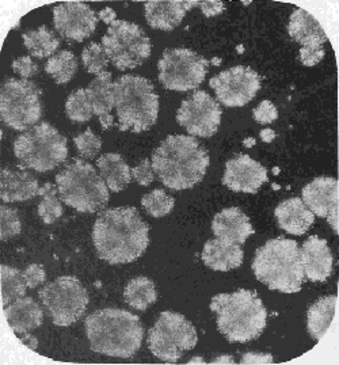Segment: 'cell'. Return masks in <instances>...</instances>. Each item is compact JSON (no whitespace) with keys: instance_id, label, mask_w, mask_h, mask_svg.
<instances>
[{"instance_id":"36","label":"cell","mask_w":339,"mask_h":365,"mask_svg":"<svg viewBox=\"0 0 339 365\" xmlns=\"http://www.w3.org/2000/svg\"><path fill=\"white\" fill-rule=\"evenodd\" d=\"M174 198L170 197L166 192L162 189H155L151 193L142 197V208L147 211L148 215L152 217H163L169 215L174 208Z\"/></svg>"},{"instance_id":"25","label":"cell","mask_w":339,"mask_h":365,"mask_svg":"<svg viewBox=\"0 0 339 365\" xmlns=\"http://www.w3.org/2000/svg\"><path fill=\"white\" fill-rule=\"evenodd\" d=\"M276 217L283 231L292 235H304L315 220V215L297 197L283 201L276 208Z\"/></svg>"},{"instance_id":"29","label":"cell","mask_w":339,"mask_h":365,"mask_svg":"<svg viewBox=\"0 0 339 365\" xmlns=\"http://www.w3.org/2000/svg\"><path fill=\"white\" fill-rule=\"evenodd\" d=\"M337 307V296H325L319 299L315 304H312L311 309L307 314V327L311 334V337L316 341H320L335 315Z\"/></svg>"},{"instance_id":"5","label":"cell","mask_w":339,"mask_h":365,"mask_svg":"<svg viewBox=\"0 0 339 365\" xmlns=\"http://www.w3.org/2000/svg\"><path fill=\"white\" fill-rule=\"evenodd\" d=\"M253 270L255 277L271 291L283 294L300 292L304 281V269L296 240H268L256 250Z\"/></svg>"},{"instance_id":"1","label":"cell","mask_w":339,"mask_h":365,"mask_svg":"<svg viewBox=\"0 0 339 365\" xmlns=\"http://www.w3.org/2000/svg\"><path fill=\"white\" fill-rule=\"evenodd\" d=\"M93 240L100 259L112 265L129 264L147 250L150 227L136 208H112L99 215Z\"/></svg>"},{"instance_id":"31","label":"cell","mask_w":339,"mask_h":365,"mask_svg":"<svg viewBox=\"0 0 339 365\" xmlns=\"http://www.w3.org/2000/svg\"><path fill=\"white\" fill-rule=\"evenodd\" d=\"M24 43L28 52L38 58L53 55L60 46L58 38L53 34V31H51L46 26H40L36 30H30L25 33Z\"/></svg>"},{"instance_id":"35","label":"cell","mask_w":339,"mask_h":365,"mask_svg":"<svg viewBox=\"0 0 339 365\" xmlns=\"http://www.w3.org/2000/svg\"><path fill=\"white\" fill-rule=\"evenodd\" d=\"M66 112L75 123H87L91 120L94 110L85 88L72 93L66 103Z\"/></svg>"},{"instance_id":"6","label":"cell","mask_w":339,"mask_h":365,"mask_svg":"<svg viewBox=\"0 0 339 365\" xmlns=\"http://www.w3.org/2000/svg\"><path fill=\"white\" fill-rule=\"evenodd\" d=\"M114 106L120 130L140 133L155 125L159 97L148 79L124 75L114 83Z\"/></svg>"},{"instance_id":"13","label":"cell","mask_w":339,"mask_h":365,"mask_svg":"<svg viewBox=\"0 0 339 365\" xmlns=\"http://www.w3.org/2000/svg\"><path fill=\"white\" fill-rule=\"evenodd\" d=\"M208 66V60L193 51L167 49L157 64L159 81L174 91L194 90L204 82Z\"/></svg>"},{"instance_id":"10","label":"cell","mask_w":339,"mask_h":365,"mask_svg":"<svg viewBox=\"0 0 339 365\" xmlns=\"http://www.w3.org/2000/svg\"><path fill=\"white\" fill-rule=\"evenodd\" d=\"M0 114L15 130L33 127L43 115L41 91L28 79H9L0 93Z\"/></svg>"},{"instance_id":"44","label":"cell","mask_w":339,"mask_h":365,"mask_svg":"<svg viewBox=\"0 0 339 365\" xmlns=\"http://www.w3.org/2000/svg\"><path fill=\"white\" fill-rule=\"evenodd\" d=\"M13 70L18 75H21L22 79H28L38 72V67H37V64L33 63L31 57L24 56L15 60L13 63Z\"/></svg>"},{"instance_id":"2","label":"cell","mask_w":339,"mask_h":365,"mask_svg":"<svg viewBox=\"0 0 339 365\" xmlns=\"http://www.w3.org/2000/svg\"><path fill=\"white\" fill-rule=\"evenodd\" d=\"M209 168V155L194 138L172 135L156 148L152 169L165 186L184 190L201 182Z\"/></svg>"},{"instance_id":"4","label":"cell","mask_w":339,"mask_h":365,"mask_svg":"<svg viewBox=\"0 0 339 365\" xmlns=\"http://www.w3.org/2000/svg\"><path fill=\"white\" fill-rule=\"evenodd\" d=\"M219 331L229 342H249L259 337L268 321V312L255 292L241 289L216 295L211 302Z\"/></svg>"},{"instance_id":"48","label":"cell","mask_w":339,"mask_h":365,"mask_svg":"<svg viewBox=\"0 0 339 365\" xmlns=\"http://www.w3.org/2000/svg\"><path fill=\"white\" fill-rule=\"evenodd\" d=\"M261 138H262V140L270 143V141L274 140L276 133H274L271 129H264V130L261 132Z\"/></svg>"},{"instance_id":"42","label":"cell","mask_w":339,"mask_h":365,"mask_svg":"<svg viewBox=\"0 0 339 365\" xmlns=\"http://www.w3.org/2000/svg\"><path fill=\"white\" fill-rule=\"evenodd\" d=\"M24 279L26 282V287L33 289V288H37L38 285H41L46 280V273H45V269L38 264H31L28 265L24 272Z\"/></svg>"},{"instance_id":"30","label":"cell","mask_w":339,"mask_h":365,"mask_svg":"<svg viewBox=\"0 0 339 365\" xmlns=\"http://www.w3.org/2000/svg\"><path fill=\"white\" fill-rule=\"evenodd\" d=\"M124 299L132 309L145 311L157 299L155 284L147 277H137L129 281L124 292Z\"/></svg>"},{"instance_id":"18","label":"cell","mask_w":339,"mask_h":365,"mask_svg":"<svg viewBox=\"0 0 339 365\" xmlns=\"http://www.w3.org/2000/svg\"><path fill=\"white\" fill-rule=\"evenodd\" d=\"M268 182V170L249 155H239L226 165L223 183L234 192L254 195Z\"/></svg>"},{"instance_id":"46","label":"cell","mask_w":339,"mask_h":365,"mask_svg":"<svg viewBox=\"0 0 339 365\" xmlns=\"http://www.w3.org/2000/svg\"><path fill=\"white\" fill-rule=\"evenodd\" d=\"M198 6L205 16L221 14L224 10V4L221 1H198Z\"/></svg>"},{"instance_id":"26","label":"cell","mask_w":339,"mask_h":365,"mask_svg":"<svg viewBox=\"0 0 339 365\" xmlns=\"http://www.w3.org/2000/svg\"><path fill=\"white\" fill-rule=\"evenodd\" d=\"M243 258L241 245L219 238L208 240L202 252L204 264L217 272H228L241 267Z\"/></svg>"},{"instance_id":"11","label":"cell","mask_w":339,"mask_h":365,"mask_svg":"<svg viewBox=\"0 0 339 365\" xmlns=\"http://www.w3.org/2000/svg\"><path fill=\"white\" fill-rule=\"evenodd\" d=\"M109 60L120 71L140 67L151 55V41L140 26L127 21H115L102 38Z\"/></svg>"},{"instance_id":"17","label":"cell","mask_w":339,"mask_h":365,"mask_svg":"<svg viewBox=\"0 0 339 365\" xmlns=\"http://www.w3.org/2000/svg\"><path fill=\"white\" fill-rule=\"evenodd\" d=\"M303 202L308 210L319 216L327 217L334 232H338V182L335 178L319 177L308 183L303 192Z\"/></svg>"},{"instance_id":"27","label":"cell","mask_w":339,"mask_h":365,"mask_svg":"<svg viewBox=\"0 0 339 365\" xmlns=\"http://www.w3.org/2000/svg\"><path fill=\"white\" fill-rule=\"evenodd\" d=\"M288 31L291 37L301 46H308L313 43H325L327 41L325 30L320 24L303 9H296L291 15Z\"/></svg>"},{"instance_id":"21","label":"cell","mask_w":339,"mask_h":365,"mask_svg":"<svg viewBox=\"0 0 339 365\" xmlns=\"http://www.w3.org/2000/svg\"><path fill=\"white\" fill-rule=\"evenodd\" d=\"M212 230L217 238L236 245H243L254 234L250 219L236 207L217 213L213 219Z\"/></svg>"},{"instance_id":"41","label":"cell","mask_w":339,"mask_h":365,"mask_svg":"<svg viewBox=\"0 0 339 365\" xmlns=\"http://www.w3.org/2000/svg\"><path fill=\"white\" fill-rule=\"evenodd\" d=\"M254 118L258 124L266 125L278 118V110L270 101H262L254 109Z\"/></svg>"},{"instance_id":"7","label":"cell","mask_w":339,"mask_h":365,"mask_svg":"<svg viewBox=\"0 0 339 365\" xmlns=\"http://www.w3.org/2000/svg\"><path fill=\"white\" fill-rule=\"evenodd\" d=\"M60 198L79 212L94 213L109 202L108 185L95 169L82 159H75L56 177Z\"/></svg>"},{"instance_id":"12","label":"cell","mask_w":339,"mask_h":365,"mask_svg":"<svg viewBox=\"0 0 339 365\" xmlns=\"http://www.w3.org/2000/svg\"><path fill=\"white\" fill-rule=\"evenodd\" d=\"M38 295L43 307L57 326H71L78 322L88 304L85 287L72 276H63L46 284Z\"/></svg>"},{"instance_id":"50","label":"cell","mask_w":339,"mask_h":365,"mask_svg":"<svg viewBox=\"0 0 339 365\" xmlns=\"http://www.w3.org/2000/svg\"><path fill=\"white\" fill-rule=\"evenodd\" d=\"M254 139H247V140L244 141V145H246V147H251V145H254Z\"/></svg>"},{"instance_id":"33","label":"cell","mask_w":339,"mask_h":365,"mask_svg":"<svg viewBox=\"0 0 339 365\" xmlns=\"http://www.w3.org/2000/svg\"><path fill=\"white\" fill-rule=\"evenodd\" d=\"M26 282L24 273L15 267L1 265V295L3 307H7L16 299L24 297L26 294Z\"/></svg>"},{"instance_id":"14","label":"cell","mask_w":339,"mask_h":365,"mask_svg":"<svg viewBox=\"0 0 339 365\" xmlns=\"http://www.w3.org/2000/svg\"><path fill=\"white\" fill-rule=\"evenodd\" d=\"M209 85L224 106L241 108L255 98L261 88V79L250 67L236 66L216 75Z\"/></svg>"},{"instance_id":"8","label":"cell","mask_w":339,"mask_h":365,"mask_svg":"<svg viewBox=\"0 0 339 365\" xmlns=\"http://www.w3.org/2000/svg\"><path fill=\"white\" fill-rule=\"evenodd\" d=\"M14 154L21 168L46 173L66 162L68 147L56 128L41 123L16 138Z\"/></svg>"},{"instance_id":"49","label":"cell","mask_w":339,"mask_h":365,"mask_svg":"<svg viewBox=\"0 0 339 365\" xmlns=\"http://www.w3.org/2000/svg\"><path fill=\"white\" fill-rule=\"evenodd\" d=\"M213 363H214V364H216V363H229V364H234V360L231 359V356H223L221 359H217V360H214Z\"/></svg>"},{"instance_id":"20","label":"cell","mask_w":339,"mask_h":365,"mask_svg":"<svg viewBox=\"0 0 339 365\" xmlns=\"http://www.w3.org/2000/svg\"><path fill=\"white\" fill-rule=\"evenodd\" d=\"M198 6V1H181V0H154L147 1L145 18L151 28L171 31L181 25L186 11Z\"/></svg>"},{"instance_id":"9","label":"cell","mask_w":339,"mask_h":365,"mask_svg":"<svg viewBox=\"0 0 339 365\" xmlns=\"http://www.w3.org/2000/svg\"><path fill=\"white\" fill-rule=\"evenodd\" d=\"M197 331L182 314L165 311L148 333V348L159 360L178 361L197 345Z\"/></svg>"},{"instance_id":"23","label":"cell","mask_w":339,"mask_h":365,"mask_svg":"<svg viewBox=\"0 0 339 365\" xmlns=\"http://www.w3.org/2000/svg\"><path fill=\"white\" fill-rule=\"evenodd\" d=\"M91 101L94 114H97L103 129L113 125L114 83L110 72H102L85 88Z\"/></svg>"},{"instance_id":"34","label":"cell","mask_w":339,"mask_h":365,"mask_svg":"<svg viewBox=\"0 0 339 365\" xmlns=\"http://www.w3.org/2000/svg\"><path fill=\"white\" fill-rule=\"evenodd\" d=\"M41 202L38 205V215L45 225H52L63 215V205L57 198L56 187L52 183H45L38 192Z\"/></svg>"},{"instance_id":"47","label":"cell","mask_w":339,"mask_h":365,"mask_svg":"<svg viewBox=\"0 0 339 365\" xmlns=\"http://www.w3.org/2000/svg\"><path fill=\"white\" fill-rule=\"evenodd\" d=\"M99 18H100V21H103L106 25H113L114 22L117 21L115 18H117V15H115V11H114L113 9H110V7H106V9H103L98 15Z\"/></svg>"},{"instance_id":"22","label":"cell","mask_w":339,"mask_h":365,"mask_svg":"<svg viewBox=\"0 0 339 365\" xmlns=\"http://www.w3.org/2000/svg\"><path fill=\"white\" fill-rule=\"evenodd\" d=\"M40 192L38 181L24 170L4 169L0 174V197L4 202L26 201Z\"/></svg>"},{"instance_id":"32","label":"cell","mask_w":339,"mask_h":365,"mask_svg":"<svg viewBox=\"0 0 339 365\" xmlns=\"http://www.w3.org/2000/svg\"><path fill=\"white\" fill-rule=\"evenodd\" d=\"M45 71L57 85H66L71 82L75 76L78 71V61L72 52L63 51L48 60Z\"/></svg>"},{"instance_id":"16","label":"cell","mask_w":339,"mask_h":365,"mask_svg":"<svg viewBox=\"0 0 339 365\" xmlns=\"http://www.w3.org/2000/svg\"><path fill=\"white\" fill-rule=\"evenodd\" d=\"M53 22L64 38L82 43L95 31L98 16L85 3L66 1L55 7Z\"/></svg>"},{"instance_id":"19","label":"cell","mask_w":339,"mask_h":365,"mask_svg":"<svg viewBox=\"0 0 339 365\" xmlns=\"http://www.w3.org/2000/svg\"><path fill=\"white\" fill-rule=\"evenodd\" d=\"M304 276L313 282H323L333 273V254L325 239L316 235L304 242L300 250Z\"/></svg>"},{"instance_id":"15","label":"cell","mask_w":339,"mask_h":365,"mask_svg":"<svg viewBox=\"0 0 339 365\" xmlns=\"http://www.w3.org/2000/svg\"><path fill=\"white\" fill-rule=\"evenodd\" d=\"M177 121L193 136L211 138L221 124V109L207 91L199 90L182 102Z\"/></svg>"},{"instance_id":"37","label":"cell","mask_w":339,"mask_h":365,"mask_svg":"<svg viewBox=\"0 0 339 365\" xmlns=\"http://www.w3.org/2000/svg\"><path fill=\"white\" fill-rule=\"evenodd\" d=\"M82 60L85 71L94 75L102 73L109 63V57L106 55L103 46L97 43H90L88 46H85L82 53Z\"/></svg>"},{"instance_id":"28","label":"cell","mask_w":339,"mask_h":365,"mask_svg":"<svg viewBox=\"0 0 339 365\" xmlns=\"http://www.w3.org/2000/svg\"><path fill=\"white\" fill-rule=\"evenodd\" d=\"M102 180L112 192H122L130 183L132 171L120 154L102 155L97 160Z\"/></svg>"},{"instance_id":"3","label":"cell","mask_w":339,"mask_h":365,"mask_svg":"<svg viewBox=\"0 0 339 365\" xmlns=\"http://www.w3.org/2000/svg\"><path fill=\"white\" fill-rule=\"evenodd\" d=\"M85 324L91 349L100 354L129 359L142 346V321L125 309H98L87 317Z\"/></svg>"},{"instance_id":"24","label":"cell","mask_w":339,"mask_h":365,"mask_svg":"<svg viewBox=\"0 0 339 365\" xmlns=\"http://www.w3.org/2000/svg\"><path fill=\"white\" fill-rule=\"evenodd\" d=\"M4 315L10 327L18 334H28L43 324V309L28 296L19 297L4 307Z\"/></svg>"},{"instance_id":"39","label":"cell","mask_w":339,"mask_h":365,"mask_svg":"<svg viewBox=\"0 0 339 365\" xmlns=\"http://www.w3.org/2000/svg\"><path fill=\"white\" fill-rule=\"evenodd\" d=\"M73 141L80 155L85 159H94L100 153L102 140L91 129H87L82 135L76 136Z\"/></svg>"},{"instance_id":"43","label":"cell","mask_w":339,"mask_h":365,"mask_svg":"<svg viewBox=\"0 0 339 365\" xmlns=\"http://www.w3.org/2000/svg\"><path fill=\"white\" fill-rule=\"evenodd\" d=\"M132 175L137 181V183L142 185V186L151 185L155 180L152 163L148 159H144L139 166H136L135 169L132 170Z\"/></svg>"},{"instance_id":"38","label":"cell","mask_w":339,"mask_h":365,"mask_svg":"<svg viewBox=\"0 0 339 365\" xmlns=\"http://www.w3.org/2000/svg\"><path fill=\"white\" fill-rule=\"evenodd\" d=\"M0 227H1V240L4 242L14 238L21 232L22 225L15 210L9 208L6 205L0 207Z\"/></svg>"},{"instance_id":"45","label":"cell","mask_w":339,"mask_h":365,"mask_svg":"<svg viewBox=\"0 0 339 365\" xmlns=\"http://www.w3.org/2000/svg\"><path fill=\"white\" fill-rule=\"evenodd\" d=\"M241 364H273L271 354L264 353H246L241 357Z\"/></svg>"},{"instance_id":"40","label":"cell","mask_w":339,"mask_h":365,"mask_svg":"<svg viewBox=\"0 0 339 365\" xmlns=\"http://www.w3.org/2000/svg\"><path fill=\"white\" fill-rule=\"evenodd\" d=\"M325 43H313L308 46H301L300 60L304 66L313 67L319 64L325 57Z\"/></svg>"}]
</instances>
